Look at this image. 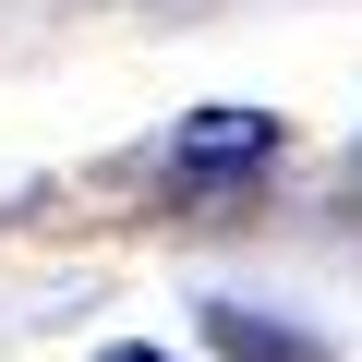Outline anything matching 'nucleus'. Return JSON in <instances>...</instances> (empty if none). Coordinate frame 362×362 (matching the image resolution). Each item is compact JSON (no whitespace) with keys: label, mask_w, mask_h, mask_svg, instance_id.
<instances>
[{"label":"nucleus","mask_w":362,"mask_h":362,"mask_svg":"<svg viewBox=\"0 0 362 362\" xmlns=\"http://www.w3.org/2000/svg\"><path fill=\"white\" fill-rule=\"evenodd\" d=\"M206 338H218L230 362H326L302 326H278V314H242V302H218V314H206Z\"/></svg>","instance_id":"f03ea898"},{"label":"nucleus","mask_w":362,"mask_h":362,"mask_svg":"<svg viewBox=\"0 0 362 362\" xmlns=\"http://www.w3.org/2000/svg\"><path fill=\"white\" fill-rule=\"evenodd\" d=\"M97 362H169V350H145V338H109V350H97Z\"/></svg>","instance_id":"7ed1b4c3"},{"label":"nucleus","mask_w":362,"mask_h":362,"mask_svg":"<svg viewBox=\"0 0 362 362\" xmlns=\"http://www.w3.org/2000/svg\"><path fill=\"white\" fill-rule=\"evenodd\" d=\"M266 157H278V121L266 109H194L169 133V181H181V194H230V181L266 169Z\"/></svg>","instance_id":"f257e3e1"}]
</instances>
